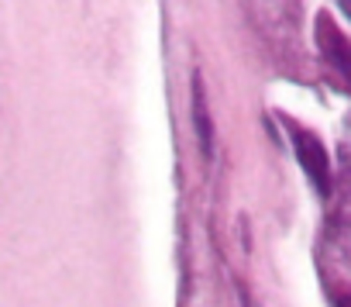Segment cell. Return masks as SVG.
Wrapping results in <instances>:
<instances>
[{"label": "cell", "mask_w": 351, "mask_h": 307, "mask_svg": "<svg viewBox=\"0 0 351 307\" xmlns=\"http://www.w3.org/2000/svg\"><path fill=\"white\" fill-rule=\"evenodd\" d=\"M296 148H300V159H303V166H306V173L313 177V183L324 190L327 187V159H324V148L310 138V135H300V141H296Z\"/></svg>", "instance_id": "1"}, {"label": "cell", "mask_w": 351, "mask_h": 307, "mask_svg": "<svg viewBox=\"0 0 351 307\" xmlns=\"http://www.w3.org/2000/svg\"><path fill=\"white\" fill-rule=\"evenodd\" d=\"M197 121H200V141H204V152H210V128H207V107H204V87H197Z\"/></svg>", "instance_id": "2"}, {"label": "cell", "mask_w": 351, "mask_h": 307, "mask_svg": "<svg viewBox=\"0 0 351 307\" xmlns=\"http://www.w3.org/2000/svg\"><path fill=\"white\" fill-rule=\"evenodd\" d=\"M341 8L348 11V18H351V0H341Z\"/></svg>", "instance_id": "3"}]
</instances>
